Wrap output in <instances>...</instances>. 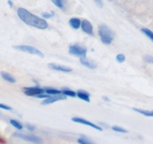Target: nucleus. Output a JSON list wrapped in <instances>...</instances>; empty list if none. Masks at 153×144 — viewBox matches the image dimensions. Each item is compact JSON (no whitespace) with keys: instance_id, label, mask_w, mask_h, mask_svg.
<instances>
[{"instance_id":"nucleus-1","label":"nucleus","mask_w":153,"mask_h":144,"mask_svg":"<svg viewBox=\"0 0 153 144\" xmlns=\"http://www.w3.org/2000/svg\"><path fill=\"white\" fill-rule=\"evenodd\" d=\"M17 15L22 22L27 24L28 26L38 29H43V30L48 28V23L45 20L36 16L35 15L32 14L31 12H29L24 8H19L17 10Z\"/></svg>"},{"instance_id":"nucleus-2","label":"nucleus","mask_w":153,"mask_h":144,"mask_svg":"<svg viewBox=\"0 0 153 144\" xmlns=\"http://www.w3.org/2000/svg\"><path fill=\"white\" fill-rule=\"evenodd\" d=\"M99 35L101 42L104 44H111L114 39L113 32L105 24L99 27Z\"/></svg>"},{"instance_id":"nucleus-3","label":"nucleus","mask_w":153,"mask_h":144,"mask_svg":"<svg viewBox=\"0 0 153 144\" xmlns=\"http://www.w3.org/2000/svg\"><path fill=\"white\" fill-rule=\"evenodd\" d=\"M69 53L74 56L79 57L80 59H84L87 55V49L77 44H73L69 47Z\"/></svg>"},{"instance_id":"nucleus-4","label":"nucleus","mask_w":153,"mask_h":144,"mask_svg":"<svg viewBox=\"0 0 153 144\" xmlns=\"http://www.w3.org/2000/svg\"><path fill=\"white\" fill-rule=\"evenodd\" d=\"M14 48L17 50H20L22 52H26L28 54H32V55H38L39 57H44V55L38 49H36L35 47L31 46V45H16L14 46Z\"/></svg>"},{"instance_id":"nucleus-5","label":"nucleus","mask_w":153,"mask_h":144,"mask_svg":"<svg viewBox=\"0 0 153 144\" xmlns=\"http://www.w3.org/2000/svg\"><path fill=\"white\" fill-rule=\"evenodd\" d=\"M71 121L75 122V123H78V124H82V125H87V126H89V127L93 128L94 130H97L99 131H102V128L100 127L99 125L94 124L92 122L88 121L87 119H82V118H77V117H73L71 118Z\"/></svg>"},{"instance_id":"nucleus-6","label":"nucleus","mask_w":153,"mask_h":144,"mask_svg":"<svg viewBox=\"0 0 153 144\" xmlns=\"http://www.w3.org/2000/svg\"><path fill=\"white\" fill-rule=\"evenodd\" d=\"M15 137L36 144H41L42 143V142H43L42 139L40 138V137H36V136H33V135H24V134H21V133H16V134H15Z\"/></svg>"},{"instance_id":"nucleus-7","label":"nucleus","mask_w":153,"mask_h":144,"mask_svg":"<svg viewBox=\"0 0 153 144\" xmlns=\"http://www.w3.org/2000/svg\"><path fill=\"white\" fill-rule=\"evenodd\" d=\"M24 93L28 96H36L39 94L44 93V90L39 87H25L23 88Z\"/></svg>"},{"instance_id":"nucleus-8","label":"nucleus","mask_w":153,"mask_h":144,"mask_svg":"<svg viewBox=\"0 0 153 144\" xmlns=\"http://www.w3.org/2000/svg\"><path fill=\"white\" fill-rule=\"evenodd\" d=\"M66 96H64L63 94L60 95H56V96H50L49 98H46L42 101V105H49L51 103H54L58 101H61V100H66Z\"/></svg>"},{"instance_id":"nucleus-9","label":"nucleus","mask_w":153,"mask_h":144,"mask_svg":"<svg viewBox=\"0 0 153 144\" xmlns=\"http://www.w3.org/2000/svg\"><path fill=\"white\" fill-rule=\"evenodd\" d=\"M81 28H82V31L85 33H87L88 35H91V36L94 35L93 26L88 20H83L81 22Z\"/></svg>"},{"instance_id":"nucleus-10","label":"nucleus","mask_w":153,"mask_h":144,"mask_svg":"<svg viewBox=\"0 0 153 144\" xmlns=\"http://www.w3.org/2000/svg\"><path fill=\"white\" fill-rule=\"evenodd\" d=\"M48 66H49V68H51L53 70H55V71H59V72H71V68L66 66H62V65H59V64H55V63H49Z\"/></svg>"},{"instance_id":"nucleus-11","label":"nucleus","mask_w":153,"mask_h":144,"mask_svg":"<svg viewBox=\"0 0 153 144\" xmlns=\"http://www.w3.org/2000/svg\"><path fill=\"white\" fill-rule=\"evenodd\" d=\"M76 94V96H77L79 99L83 100V101H87V102H89V101H90V96H89V94H88V92H86V91H84V90H78Z\"/></svg>"},{"instance_id":"nucleus-12","label":"nucleus","mask_w":153,"mask_h":144,"mask_svg":"<svg viewBox=\"0 0 153 144\" xmlns=\"http://www.w3.org/2000/svg\"><path fill=\"white\" fill-rule=\"evenodd\" d=\"M81 21L78 18H71L69 21V24L73 29H78L81 27Z\"/></svg>"},{"instance_id":"nucleus-13","label":"nucleus","mask_w":153,"mask_h":144,"mask_svg":"<svg viewBox=\"0 0 153 144\" xmlns=\"http://www.w3.org/2000/svg\"><path fill=\"white\" fill-rule=\"evenodd\" d=\"M80 63L82 64V66H86V67H88V68L94 69V68L96 67V64H95V63L88 61L86 58H84V59H80Z\"/></svg>"},{"instance_id":"nucleus-14","label":"nucleus","mask_w":153,"mask_h":144,"mask_svg":"<svg viewBox=\"0 0 153 144\" xmlns=\"http://www.w3.org/2000/svg\"><path fill=\"white\" fill-rule=\"evenodd\" d=\"M44 92H45L46 94L49 95V96H56V95L62 94L61 90H56V89H52V88L44 89Z\"/></svg>"},{"instance_id":"nucleus-15","label":"nucleus","mask_w":153,"mask_h":144,"mask_svg":"<svg viewBox=\"0 0 153 144\" xmlns=\"http://www.w3.org/2000/svg\"><path fill=\"white\" fill-rule=\"evenodd\" d=\"M133 110L139 113H140V114H142V115H145V116L153 117V111L143 110V109H140V108H136V107H134Z\"/></svg>"},{"instance_id":"nucleus-16","label":"nucleus","mask_w":153,"mask_h":144,"mask_svg":"<svg viewBox=\"0 0 153 144\" xmlns=\"http://www.w3.org/2000/svg\"><path fill=\"white\" fill-rule=\"evenodd\" d=\"M1 75H2V77L3 78L6 80V81H8V82H10V83H16V79L14 78L13 76H11L10 73H7V72H1Z\"/></svg>"},{"instance_id":"nucleus-17","label":"nucleus","mask_w":153,"mask_h":144,"mask_svg":"<svg viewBox=\"0 0 153 144\" xmlns=\"http://www.w3.org/2000/svg\"><path fill=\"white\" fill-rule=\"evenodd\" d=\"M141 32H142L146 36H147L149 39H151L153 42V32L151 31L150 29L148 28H141Z\"/></svg>"},{"instance_id":"nucleus-18","label":"nucleus","mask_w":153,"mask_h":144,"mask_svg":"<svg viewBox=\"0 0 153 144\" xmlns=\"http://www.w3.org/2000/svg\"><path fill=\"white\" fill-rule=\"evenodd\" d=\"M62 94L66 96H71V97H75L76 96V92L72 91V90H67V89H65V90H61Z\"/></svg>"},{"instance_id":"nucleus-19","label":"nucleus","mask_w":153,"mask_h":144,"mask_svg":"<svg viewBox=\"0 0 153 144\" xmlns=\"http://www.w3.org/2000/svg\"><path fill=\"white\" fill-rule=\"evenodd\" d=\"M10 124L13 125V126H14V127H16V129H18V130H22V128H23L22 124H21L20 122L15 120V119H10Z\"/></svg>"},{"instance_id":"nucleus-20","label":"nucleus","mask_w":153,"mask_h":144,"mask_svg":"<svg viewBox=\"0 0 153 144\" xmlns=\"http://www.w3.org/2000/svg\"><path fill=\"white\" fill-rule=\"evenodd\" d=\"M77 143L79 144H94L91 141H89L86 137H79L77 139Z\"/></svg>"},{"instance_id":"nucleus-21","label":"nucleus","mask_w":153,"mask_h":144,"mask_svg":"<svg viewBox=\"0 0 153 144\" xmlns=\"http://www.w3.org/2000/svg\"><path fill=\"white\" fill-rule=\"evenodd\" d=\"M111 129L116 131V132H120V133H128V131L125 130L124 128H122L120 126H117V125H114V126H112Z\"/></svg>"},{"instance_id":"nucleus-22","label":"nucleus","mask_w":153,"mask_h":144,"mask_svg":"<svg viewBox=\"0 0 153 144\" xmlns=\"http://www.w3.org/2000/svg\"><path fill=\"white\" fill-rule=\"evenodd\" d=\"M116 59H117V62L123 63V62H124V61H125L126 57L123 54H118V55H117Z\"/></svg>"},{"instance_id":"nucleus-23","label":"nucleus","mask_w":153,"mask_h":144,"mask_svg":"<svg viewBox=\"0 0 153 144\" xmlns=\"http://www.w3.org/2000/svg\"><path fill=\"white\" fill-rule=\"evenodd\" d=\"M52 3L56 5L58 8L60 9H63V4H62V0H51Z\"/></svg>"},{"instance_id":"nucleus-24","label":"nucleus","mask_w":153,"mask_h":144,"mask_svg":"<svg viewBox=\"0 0 153 144\" xmlns=\"http://www.w3.org/2000/svg\"><path fill=\"white\" fill-rule=\"evenodd\" d=\"M144 59H145V61H146V62H148V63H152V64H153V56H152V55H146Z\"/></svg>"},{"instance_id":"nucleus-25","label":"nucleus","mask_w":153,"mask_h":144,"mask_svg":"<svg viewBox=\"0 0 153 144\" xmlns=\"http://www.w3.org/2000/svg\"><path fill=\"white\" fill-rule=\"evenodd\" d=\"M49 96H50L49 95L43 93V94H39L38 95V96H36L35 97H37V98H43V99H46V98H49Z\"/></svg>"},{"instance_id":"nucleus-26","label":"nucleus","mask_w":153,"mask_h":144,"mask_svg":"<svg viewBox=\"0 0 153 144\" xmlns=\"http://www.w3.org/2000/svg\"><path fill=\"white\" fill-rule=\"evenodd\" d=\"M95 4L100 7V8H102L103 7V1L102 0H94Z\"/></svg>"},{"instance_id":"nucleus-27","label":"nucleus","mask_w":153,"mask_h":144,"mask_svg":"<svg viewBox=\"0 0 153 144\" xmlns=\"http://www.w3.org/2000/svg\"><path fill=\"white\" fill-rule=\"evenodd\" d=\"M42 16H43V17H44V18L48 19V18H50V17L53 16H54V13H53V12H52V13H43Z\"/></svg>"},{"instance_id":"nucleus-28","label":"nucleus","mask_w":153,"mask_h":144,"mask_svg":"<svg viewBox=\"0 0 153 144\" xmlns=\"http://www.w3.org/2000/svg\"><path fill=\"white\" fill-rule=\"evenodd\" d=\"M0 108H2V109H5V110H11V109H12L10 107L6 106L4 105V104H1V103H0Z\"/></svg>"},{"instance_id":"nucleus-29","label":"nucleus","mask_w":153,"mask_h":144,"mask_svg":"<svg viewBox=\"0 0 153 144\" xmlns=\"http://www.w3.org/2000/svg\"><path fill=\"white\" fill-rule=\"evenodd\" d=\"M27 127L28 130H30V131H34V127L32 126V125H27Z\"/></svg>"},{"instance_id":"nucleus-30","label":"nucleus","mask_w":153,"mask_h":144,"mask_svg":"<svg viewBox=\"0 0 153 144\" xmlns=\"http://www.w3.org/2000/svg\"><path fill=\"white\" fill-rule=\"evenodd\" d=\"M8 4L10 5V8H12V7H13V3H12V1H11V0H9V1H8Z\"/></svg>"},{"instance_id":"nucleus-31","label":"nucleus","mask_w":153,"mask_h":144,"mask_svg":"<svg viewBox=\"0 0 153 144\" xmlns=\"http://www.w3.org/2000/svg\"><path fill=\"white\" fill-rule=\"evenodd\" d=\"M0 144H5V141L2 137H0Z\"/></svg>"}]
</instances>
